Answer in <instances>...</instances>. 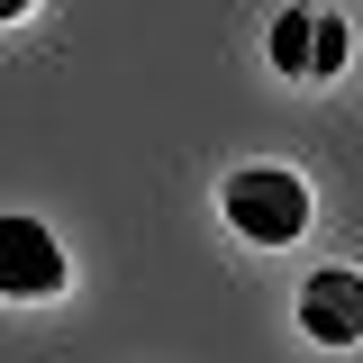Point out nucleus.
I'll return each instance as SVG.
<instances>
[{"mask_svg": "<svg viewBox=\"0 0 363 363\" xmlns=\"http://www.w3.org/2000/svg\"><path fill=\"white\" fill-rule=\"evenodd\" d=\"M227 227L255 236V245H291L309 227V182L281 173V164H245V173L227 182Z\"/></svg>", "mask_w": 363, "mask_h": 363, "instance_id": "1", "label": "nucleus"}, {"mask_svg": "<svg viewBox=\"0 0 363 363\" xmlns=\"http://www.w3.org/2000/svg\"><path fill=\"white\" fill-rule=\"evenodd\" d=\"M28 9H37V0H0V18H28Z\"/></svg>", "mask_w": 363, "mask_h": 363, "instance_id": "6", "label": "nucleus"}, {"mask_svg": "<svg viewBox=\"0 0 363 363\" xmlns=\"http://www.w3.org/2000/svg\"><path fill=\"white\" fill-rule=\"evenodd\" d=\"M345 55H354V28H345V18H318V55H309V73H345Z\"/></svg>", "mask_w": 363, "mask_h": 363, "instance_id": "5", "label": "nucleus"}, {"mask_svg": "<svg viewBox=\"0 0 363 363\" xmlns=\"http://www.w3.org/2000/svg\"><path fill=\"white\" fill-rule=\"evenodd\" d=\"M300 336L309 345H363V272H309Z\"/></svg>", "mask_w": 363, "mask_h": 363, "instance_id": "3", "label": "nucleus"}, {"mask_svg": "<svg viewBox=\"0 0 363 363\" xmlns=\"http://www.w3.org/2000/svg\"><path fill=\"white\" fill-rule=\"evenodd\" d=\"M64 291V245L37 218H0V300H45Z\"/></svg>", "mask_w": 363, "mask_h": 363, "instance_id": "2", "label": "nucleus"}, {"mask_svg": "<svg viewBox=\"0 0 363 363\" xmlns=\"http://www.w3.org/2000/svg\"><path fill=\"white\" fill-rule=\"evenodd\" d=\"M309 55H318V18L309 9L272 18V64H281V73H309Z\"/></svg>", "mask_w": 363, "mask_h": 363, "instance_id": "4", "label": "nucleus"}]
</instances>
